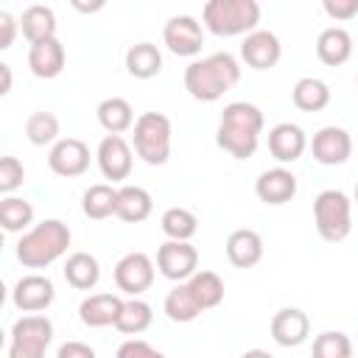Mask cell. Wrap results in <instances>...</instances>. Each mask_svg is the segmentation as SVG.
<instances>
[{
	"label": "cell",
	"instance_id": "cell-1",
	"mask_svg": "<svg viewBox=\"0 0 358 358\" xmlns=\"http://www.w3.org/2000/svg\"><path fill=\"white\" fill-rule=\"evenodd\" d=\"M182 81H185V90L190 98L213 103L241 81V64L232 53L218 50V53H210L204 59L190 62L185 67Z\"/></svg>",
	"mask_w": 358,
	"mask_h": 358
},
{
	"label": "cell",
	"instance_id": "cell-2",
	"mask_svg": "<svg viewBox=\"0 0 358 358\" xmlns=\"http://www.w3.org/2000/svg\"><path fill=\"white\" fill-rule=\"evenodd\" d=\"M263 134V112L249 101H232L224 106L215 143L235 159H249L257 151Z\"/></svg>",
	"mask_w": 358,
	"mask_h": 358
},
{
	"label": "cell",
	"instance_id": "cell-3",
	"mask_svg": "<svg viewBox=\"0 0 358 358\" xmlns=\"http://www.w3.org/2000/svg\"><path fill=\"white\" fill-rule=\"evenodd\" d=\"M70 241H73V232L64 221L45 218L34 224L28 232H22V238L17 241V260L25 268H45L67 252Z\"/></svg>",
	"mask_w": 358,
	"mask_h": 358
},
{
	"label": "cell",
	"instance_id": "cell-4",
	"mask_svg": "<svg viewBox=\"0 0 358 358\" xmlns=\"http://www.w3.org/2000/svg\"><path fill=\"white\" fill-rule=\"evenodd\" d=\"M201 20L215 36H241L257 31L260 3L257 0H210L201 8Z\"/></svg>",
	"mask_w": 358,
	"mask_h": 358
},
{
	"label": "cell",
	"instance_id": "cell-5",
	"mask_svg": "<svg viewBox=\"0 0 358 358\" xmlns=\"http://www.w3.org/2000/svg\"><path fill=\"white\" fill-rule=\"evenodd\" d=\"M131 148L145 165H165L171 157V120L162 112H143L131 129Z\"/></svg>",
	"mask_w": 358,
	"mask_h": 358
},
{
	"label": "cell",
	"instance_id": "cell-6",
	"mask_svg": "<svg viewBox=\"0 0 358 358\" xmlns=\"http://www.w3.org/2000/svg\"><path fill=\"white\" fill-rule=\"evenodd\" d=\"M313 224H316V232L324 241H330V243L344 241L352 229V201H350V196L344 190H336V187L322 190L313 199Z\"/></svg>",
	"mask_w": 358,
	"mask_h": 358
},
{
	"label": "cell",
	"instance_id": "cell-7",
	"mask_svg": "<svg viewBox=\"0 0 358 358\" xmlns=\"http://www.w3.org/2000/svg\"><path fill=\"white\" fill-rule=\"evenodd\" d=\"M50 341H53V322L48 316L42 313L20 316L11 324L8 358H45Z\"/></svg>",
	"mask_w": 358,
	"mask_h": 358
},
{
	"label": "cell",
	"instance_id": "cell-8",
	"mask_svg": "<svg viewBox=\"0 0 358 358\" xmlns=\"http://www.w3.org/2000/svg\"><path fill=\"white\" fill-rule=\"evenodd\" d=\"M157 268L173 282H187L199 271V249L190 241H165L157 249Z\"/></svg>",
	"mask_w": 358,
	"mask_h": 358
},
{
	"label": "cell",
	"instance_id": "cell-9",
	"mask_svg": "<svg viewBox=\"0 0 358 358\" xmlns=\"http://www.w3.org/2000/svg\"><path fill=\"white\" fill-rule=\"evenodd\" d=\"M115 285L129 294L140 296L154 285V260L145 252H129L115 263Z\"/></svg>",
	"mask_w": 358,
	"mask_h": 358
},
{
	"label": "cell",
	"instance_id": "cell-10",
	"mask_svg": "<svg viewBox=\"0 0 358 358\" xmlns=\"http://www.w3.org/2000/svg\"><path fill=\"white\" fill-rule=\"evenodd\" d=\"M162 42L173 56H196V53H201V45H204L201 22L190 14H176L165 22Z\"/></svg>",
	"mask_w": 358,
	"mask_h": 358
},
{
	"label": "cell",
	"instance_id": "cell-11",
	"mask_svg": "<svg viewBox=\"0 0 358 358\" xmlns=\"http://www.w3.org/2000/svg\"><path fill=\"white\" fill-rule=\"evenodd\" d=\"M48 168L64 179L81 176L90 168V145L78 137H62L48 151Z\"/></svg>",
	"mask_w": 358,
	"mask_h": 358
},
{
	"label": "cell",
	"instance_id": "cell-12",
	"mask_svg": "<svg viewBox=\"0 0 358 358\" xmlns=\"http://www.w3.org/2000/svg\"><path fill=\"white\" fill-rule=\"evenodd\" d=\"M56 296V288H53V280L45 277V274H25L17 280L14 291H11V302L17 310L22 313H39V310H48L50 302Z\"/></svg>",
	"mask_w": 358,
	"mask_h": 358
},
{
	"label": "cell",
	"instance_id": "cell-13",
	"mask_svg": "<svg viewBox=\"0 0 358 358\" xmlns=\"http://www.w3.org/2000/svg\"><path fill=\"white\" fill-rule=\"evenodd\" d=\"M95 159H98V168H101L103 179H112V182L129 179L131 165H134V159H131V145H129L120 134H106V137L98 143Z\"/></svg>",
	"mask_w": 358,
	"mask_h": 358
},
{
	"label": "cell",
	"instance_id": "cell-14",
	"mask_svg": "<svg viewBox=\"0 0 358 358\" xmlns=\"http://www.w3.org/2000/svg\"><path fill=\"white\" fill-rule=\"evenodd\" d=\"M310 154L322 165H344L352 154V137L341 126H322L310 140Z\"/></svg>",
	"mask_w": 358,
	"mask_h": 358
},
{
	"label": "cell",
	"instance_id": "cell-15",
	"mask_svg": "<svg viewBox=\"0 0 358 358\" xmlns=\"http://www.w3.org/2000/svg\"><path fill=\"white\" fill-rule=\"evenodd\" d=\"M280 56H282V45L274 31L257 28L249 36H243V42H241V59L252 70H268L280 62Z\"/></svg>",
	"mask_w": 358,
	"mask_h": 358
},
{
	"label": "cell",
	"instance_id": "cell-16",
	"mask_svg": "<svg viewBox=\"0 0 358 358\" xmlns=\"http://www.w3.org/2000/svg\"><path fill=\"white\" fill-rule=\"evenodd\" d=\"M255 193L263 204H271V207H280V204H288L294 196H296V176L277 165V168H268L257 176L255 182Z\"/></svg>",
	"mask_w": 358,
	"mask_h": 358
},
{
	"label": "cell",
	"instance_id": "cell-17",
	"mask_svg": "<svg viewBox=\"0 0 358 358\" xmlns=\"http://www.w3.org/2000/svg\"><path fill=\"white\" fill-rule=\"evenodd\" d=\"M268 330L280 347H299L310 333V319L299 308H282L271 316Z\"/></svg>",
	"mask_w": 358,
	"mask_h": 358
},
{
	"label": "cell",
	"instance_id": "cell-18",
	"mask_svg": "<svg viewBox=\"0 0 358 358\" xmlns=\"http://www.w3.org/2000/svg\"><path fill=\"white\" fill-rule=\"evenodd\" d=\"M308 148V137L296 123H277L268 129V151L277 162H296Z\"/></svg>",
	"mask_w": 358,
	"mask_h": 358
},
{
	"label": "cell",
	"instance_id": "cell-19",
	"mask_svg": "<svg viewBox=\"0 0 358 358\" xmlns=\"http://www.w3.org/2000/svg\"><path fill=\"white\" fill-rule=\"evenodd\" d=\"M64 62H67V53H64V45L56 36L34 42L28 48V67L36 78H56L64 70Z\"/></svg>",
	"mask_w": 358,
	"mask_h": 358
},
{
	"label": "cell",
	"instance_id": "cell-20",
	"mask_svg": "<svg viewBox=\"0 0 358 358\" xmlns=\"http://www.w3.org/2000/svg\"><path fill=\"white\" fill-rule=\"evenodd\" d=\"M227 257L238 268L257 266L263 260V238L255 229H249V227H241V229L229 232V238H227Z\"/></svg>",
	"mask_w": 358,
	"mask_h": 358
},
{
	"label": "cell",
	"instance_id": "cell-21",
	"mask_svg": "<svg viewBox=\"0 0 358 358\" xmlns=\"http://www.w3.org/2000/svg\"><path fill=\"white\" fill-rule=\"evenodd\" d=\"M126 299H120L117 294H90L81 305H78V316L87 327H106L115 324L120 316Z\"/></svg>",
	"mask_w": 358,
	"mask_h": 358
},
{
	"label": "cell",
	"instance_id": "cell-22",
	"mask_svg": "<svg viewBox=\"0 0 358 358\" xmlns=\"http://www.w3.org/2000/svg\"><path fill=\"white\" fill-rule=\"evenodd\" d=\"M316 56H319L324 64H330V67L344 64V62L352 56V36H350V31L341 28V25L324 28V31L319 34V39H316Z\"/></svg>",
	"mask_w": 358,
	"mask_h": 358
},
{
	"label": "cell",
	"instance_id": "cell-23",
	"mask_svg": "<svg viewBox=\"0 0 358 358\" xmlns=\"http://www.w3.org/2000/svg\"><path fill=\"white\" fill-rule=\"evenodd\" d=\"M154 210V199L145 187L140 185H123L117 187V218L126 221V224H140L151 215Z\"/></svg>",
	"mask_w": 358,
	"mask_h": 358
},
{
	"label": "cell",
	"instance_id": "cell-24",
	"mask_svg": "<svg viewBox=\"0 0 358 358\" xmlns=\"http://www.w3.org/2000/svg\"><path fill=\"white\" fill-rule=\"evenodd\" d=\"M98 115V123L106 134H123L129 129H134V109L126 98L120 95H112V98H103L95 109Z\"/></svg>",
	"mask_w": 358,
	"mask_h": 358
},
{
	"label": "cell",
	"instance_id": "cell-25",
	"mask_svg": "<svg viewBox=\"0 0 358 358\" xmlns=\"http://www.w3.org/2000/svg\"><path fill=\"white\" fill-rule=\"evenodd\" d=\"M64 280L76 288V291H90L98 285L101 280V263L95 255L90 252H73L67 260H64Z\"/></svg>",
	"mask_w": 358,
	"mask_h": 358
},
{
	"label": "cell",
	"instance_id": "cell-26",
	"mask_svg": "<svg viewBox=\"0 0 358 358\" xmlns=\"http://www.w3.org/2000/svg\"><path fill=\"white\" fill-rule=\"evenodd\" d=\"M20 31L31 45L42 42V39H53L56 36V14H53V8L42 6V3L28 6L22 11V17H20Z\"/></svg>",
	"mask_w": 358,
	"mask_h": 358
},
{
	"label": "cell",
	"instance_id": "cell-27",
	"mask_svg": "<svg viewBox=\"0 0 358 358\" xmlns=\"http://www.w3.org/2000/svg\"><path fill=\"white\" fill-rule=\"evenodd\" d=\"M126 70L134 78H154L162 70V53L154 42H137L126 50Z\"/></svg>",
	"mask_w": 358,
	"mask_h": 358
},
{
	"label": "cell",
	"instance_id": "cell-28",
	"mask_svg": "<svg viewBox=\"0 0 358 358\" xmlns=\"http://www.w3.org/2000/svg\"><path fill=\"white\" fill-rule=\"evenodd\" d=\"M81 210L92 221H103V218L115 215L117 213V187H112L106 182L90 185L81 196Z\"/></svg>",
	"mask_w": 358,
	"mask_h": 358
},
{
	"label": "cell",
	"instance_id": "cell-29",
	"mask_svg": "<svg viewBox=\"0 0 358 358\" xmlns=\"http://www.w3.org/2000/svg\"><path fill=\"white\" fill-rule=\"evenodd\" d=\"M291 101L296 109L302 112H322L327 103H330V87L322 81V78H313V76H305L294 84L291 90Z\"/></svg>",
	"mask_w": 358,
	"mask_h": 358
},
{
	"label": "cell",
	"instance_id": "cell-30",
	"mask_svg": "<svg viewBox=\"0 0 358 358\" xmlns=\"http://www.w3.org/2000/svg\"><path fill=\"white\" fill-rule=\"evenodd\" d=\"M187 288H190V294H193V299L199 302L201 310L218 308V305L224 302V280H221L215 271L199 268V271L187 280Z\"/></svg>",
	"mask_w": 358,
	"mask_h": 358
},
{
	"label": "cell",
	"instance_id": "cell-31",
	"mask_svg": "<svg viewBox=\"0 0 358 358\" xmlns=\"http://www.w3.org/2000/svg\"><path fill=\"white\" fill-rule=\"evenodd\" d=\"M162 310H165V316H168L171 322H179V324H187V322H193V319H199V316L204 313V310L199 308V302L193 299L187 282H179L176 288H171V291L165 294Z\"/></svg>",
	"mask_w": 358,
	"mask_h": 358
},
{
	"label": "cell",
	"instance_id": "cell-32",
	"mask_svg": "<svg viewBox=\"0 0 358 358\" xmlns=\"http://www.w3.org/2000/svg\"><path fill=\"white\" fill-rule=\"evenodd\" d=\"M151 322H154V310H151V305L143 302V299H137V296H131V299L123 302L115 327H117L120 333H126V336H140L143 330L151 327Z\"/></svg>",
	"mask_w": 358,
	"mask_h": 358
},
{
	"label": "cell",
	"instance_id": "cell-33",
	"mask_svg": "<svg viewBox=\"0 0 358 358\" xmlns=\"http://www.w3.org/2000/svg\"><path fill=\"white\" fill-rule=\"evenodd\" d=\"M34 224V207L31 201L20 196H6L0 201V227L6 232H28Z\"/></svg>",
	"mask_w": 358,
	"mask_h": 358
},
{
	"label": "cell",
	"instance_id": "cell-34",
	"mask_svg": "<svg viewBox=\"0 0 358 358\" xmlns=\"http://www.w3.org/2000/svg\"><path fill=\"white\" fill-rule=\"evenodd\" d=\"M159 227L168 235V241H190L199 229V218L185 207H168L159 218Z\"/></svg>",
	"mask_w": 358,
	"mask_h": 358
},
{
	"label": "cell",
	"instance_id": "cell-35",
	"mask_svg": "<svg viewBox=\"0 0 358 358\" xmlns=\"http://www.w3.org/2000/svg\"><path fill=\"white\" fill-rule=\"evenodd\" d=\"M25 137L31 145H56L59 137V117L53 112H34L25 120Z\"/></svg>",
	"mask_w": 358,
	"mask_h": 358
},
{
	"label": "cell",
	"instance_id": "cell-36",
	"mask_svg": "<svg viewBox=\"0 0 358 358\" xmlns=\"http://www.w3.org/2000/svg\"><path fill=\"white\" fill-rule=\"evenodd\" d=\"M313 358H352V341L341 330H324L313 338Z\"/></svg>",
	"mask_w": 358,
	"mask_h": 358
},
{
	"label": "cell",
	"instance_id": "cell-37",
	"mask_svg": "<svg viewBox=\"0 0 358 358\" xmlns=\"http://www.w3.org/2000/svg\"><path fill=\"white\" fill-rule=\"evenodd\" d=\"M22 182H25V165L17 157H3L0 159V193L11 196Z\"/></svg>",
	"mask_w": 358,
	"mask_h": 358
},
{
	"label": "cell",
	"instance_id": "cell-38",
	"mask_svg": "<svg viewBox=\"0 0 358 358\" xmlns=\"http://www.w3.org/2000/svg\"><path fill=\"white\" fill-rule=\"evenodd\" d=\"M115 358H165V355L157 347H151L148 341H143V338H129V341H123L117 347Z\"/></svg>",
	"mask_w": 358,
	"mask_h": 358
},
{
	"label": "cell",
	"instance_id": "cell-39",
	"mask_svg": "<svg viewBox=\"0 0 358 358\" xmlns=\"http://www.w3.org/2000/svg\"><path fill=\"white\" fill-rule=\"evenodd\" d=\"M322 8L330 20L344 22V20H352L358 14V0H324Z\"/></svg>",
	"mask_w": 358,
	"mask_h": 358
},
{
	"label": "cell",
	"instance_id": "cell-40",
	"mask_svg": "<svg viewBox=\"0 0 358 358\" xmlns=\"http://www.w3.org/2000/svg\"><path fill=\"white\" fill-rule=\"evenodd\" d=\"M17 28H20V20H14L8 11H0V50H8L14 36H17Z\"/></svg>",
	"mask_w": 358,
	"mask_h": 358
},
{
	"label": "cell",
	"instance_id": "cell-41",
	"mask_svg": "<svg viewBox=\"0 0 358 358\" xmlns=\"http://www.w3.org/2000/svg\"><path fill=\"white\" fill-rule=\"evenodd\" d=\"M56 358H98L95 350L84 341H64L59 350H56Z\"/></svg>",
	"mask_w": 358,
	"mask_h": 358
},
{
	"label": "cell",
	"instance_id": "cell-42",
	"mask_svg": "<svg viewBox=\"0 0 358 358\" xmlns=\"http://www.w3.org/2000/svg\"><path fill=\"white\" fill-rule=\"evenodd\" d=\"M11 92V64H0V95H8Z\"/></svg>",
	"mask_w": 358,
	"mask_h": 358
},
{
	"label": "cell",
	"instance_id": "cell-43",
	"mask_svg": "<svg viewBox=\"0 0 358 358\" xmlns=\"http://www.w3.org/2000/svg\"><path fill=\"white\" fill-rule=\"evenodd\" d=\"M241 358H274L271 352H266V350H246Z\"/></svg>",
	"mask_w": 358,
	"mask_h": 358
},
{
	"label": "cell",
	"instance_id": "cell-44",
	"mask_svg": "<svg viewBox=\"0 0 358 358\" xmlns=\"http://www.w3.org/2000/svg\"><path fill=\"white\" fill-rule=\"evenodd\" d=\"M73 6H76L78 11H101V8H103V3H101V0H98V3H92V6H84V3H78V0H76Z\"/></svg>",
	"mask_w": 358,
	"mask_h": 358
},
{
	"label": "cell",
	"instance_id": "cell-45",
	"mask_svg": "<svg viewBox=\"0 0 358 358\" xmlns=\"http://www.w3.org/2000/svg\"><path fill=\"white\" fill-rule=\"evenodd\" d=\"M352 199H355V204H358V185H355V193H352Z\"/></svg>",
	"mask_w": 358,
	"mask_h": 358
},
{
	"label": "cell",
	"instance_id": "cell-46",
	"mask_svg": "<svg viewBox=\"0 0 358 358\" xmlns=\"http://www.w3.org/2000/svg\"><path fill=\"white\" fill-rule=\"evenodd\" d=\"M355 84H358V76H355Z\"/></svg>",
	"mask_w": 358,
	"mask_h": 358
}]
</instances>
